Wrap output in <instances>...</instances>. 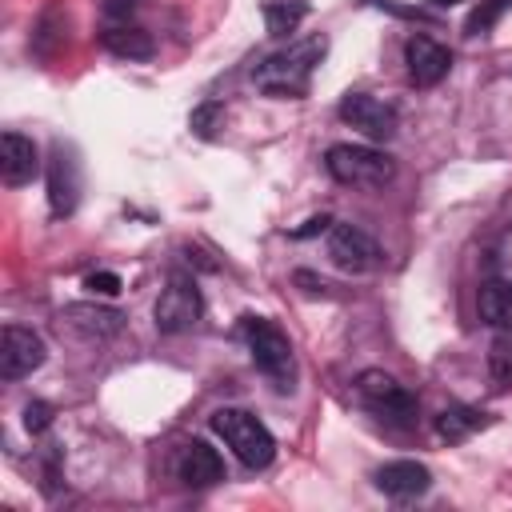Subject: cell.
<instances>
[{
	"mask_svg": "<svg viewBox=\"0 0 512 512\" xmlns=\"http://www.w3.org/2000/svg\"><path fill=\"white\" fill-rule=\"evenodd\" d=\"M328 56V36L316 32V36H304L272 56H264L256 68H252V84L268 96H280V100H300L308 96L312 88V72L320 68V60Z\"/></svg>",
	"mask_w": 512,
	"mask_h": 512,
	"instance_id": "1",
	"label": "cell"
},
{
	"mask_svg": "<svg viewBox=\"0 0 512 512\" xmlns=\"http://www.w3.org/2000/svg\"><path fill=\"white\" fill-rule=\"evenodd\" d=\"M240 336L252 352V364L272 380V388L292 392L296 388V352H292V340L284 336V328L272 324L268 316H244Z\"/></svg>",
	"mask_w": 512,
	"mask_h": 512,
	"instance_id": "2",
	"label": "cell"
},
{
	"mask_svg": "<svg viewBox=\"0 0 512 512\" xmlns=\"http://www.w3.org/2000/svg\"><path fill=\"white\" fill-rule=\"evenodd\" d=\"M212 432H216V436L232 448V456H236L244 468H252V472L268 468L272 456H276V436H272L268 424H264L260 416H252L248 408H216V412H212Z\"/></svg>",
	"mask_w": 512,
	"mask_h": 512,
	"instance_id": "3",
	"label": "cell"
},
{
	"mask_svg": "<svg viewBox=\"0 0 512 512\" xmlns=\"http://www.w3.org/2000/svg\"><path fill=\"white\" fill-rule=\"evenodd\" d=\"M324 168L344 188H384L396 176V164L368 144H332L324 152Z\"/></svg>",
	"mask_w": 512,
	"mask_h": 512,
	"instance_id": "4",
	"label": "cell"
},
{
	"mask_svg": "<svg viewBox=\"0 0 512 512\" xmlns=\"http://www.w3.org/2000/svg\"><path fill=\"white\" fill-rule=\"evenodd\" d=\"M356 396L368 412H376L388 424H412L416 420V396L396 376H388L380 368H364L356 376Z\"/></svg>",
	"mask_w": 512,
	"mask_h": 512,
	"instance_id": "5",
	"label": "cell"
},
{
	"mask_svg": "<svg viewBox=\"0 0 512 512\" xmlns=\"http://www.w3.org/2000/svg\"><path fill=\"white\" fill-rule=\"evenodd\" d=\"M152 316H156V332H164V336L192 332L204 316V296H200L196 280L192 276H168Z\"/></svg>",
	"mask_w": 512,
	"mask_h": 512,
	"instance_id": "6",
	"label": "cell"
},
{
	"mask_svg": "<svg viewBox=\"0 0 512 512\" xmlns=\"http://www.w3.org/2000/svg\"><path fill=\"white\" fill-rule=\"evenodd\" d=\"M340 120L348 124V128H356L360 136H368V140H392L396 136V128H400V116H396V108L388 104V100H380V96H368V92H348L344 100H340Z\"/></svg>",
	"mask_w": 512,
	"mask_h": 512,
	"instance_id": "7",
	"label": "cell"
},
{
	"mask_svg": "<svg viewBox=\"0 0 512 512\" xmlns=\"http://www.w3.org/2000/svg\"><path fill=\"white\" fill-rule=\"evenodd\" d=\"M120 328H124V316L108 304L76 300V304H64V312H60V332H68L72 340H84V344H104Z\"/></svg>",
	"mask_w": 512,
	"mask_h": 512,
	"instance_id": "8",
	"label": "cell"
},
{
	"mask_svg": "<svg viewBox=\"0 0 512 512\" xmlns=\"http://www.w3.org/2000/svg\"><path fill=\"white\" fill-rule=\"evenodd\" d=\"M328 256L344 272H376L384 264L380 244L368 232H360L356 224H332L328 228Z\"/></svg>",
	"mask_w": 512,
	"mask_h": 512,
	"instance_id": "9",
	"label": "cell"
},
{
	"mask_svg": "<svg viewBox=\"0 0 512 512\" xmlns=\"http://www.w3.org/2000/svg\"><path fill=\"white\" fill-rule=\"evenodd\" d=\"M44 356H48V348H44V336L40 332L20 328V324H8L0 332V376L8 384L32 376L44 364Z\"/></svg>",
	"mask_w": 512,
	"mask_h": 512,
	"instance_id": "10",
	"label": "cell"
},
{
	"mask_svg": "<svg viewBox=\"0 0 512 512\" xmlns=\"http://www.w3.org/2000/svg\"><path fill=\"white\" fill-rule=\"evenodd\" d=\"M48 204L52 216H72L80 204V156L72 144H56L52 148V164H48Z\"/></svg>",
	"mask_w": 512,
	"mask_h": 512,
	"instance_id": "11",
	"label": "cell"
},
{
	"mask_svg": "<svg viewBox=\"0 0 512 512\" xmlns=\"http://www.w3.org/2000/svg\"><path fill=\"white\" fill-rule=\"evenodd\" d=\"M404 64H408V76H412L416 88H432V84H440V80L448 76L452 56H448V48L436 44L432 36H412V40L404 44Z\"/></svg>",
	"mask_w": 512,
	"mask_h": 512,
	"instance_id": "12",
	"label": "cell"
},
{
	"mask_svg": "<svg viewBox=\"0 0 512 512\" xmlns=\"http://www.w3.org/2000/svg\"><path fill=\"white\" fill-rule=\"evenodd\" d=\"M376 488L392 500H416L432 488V472L420 464V460H388L376 468Z\"/></svg>",
	"mask_w": 512,
	"mask_h": 512,
	"instance_id": "13",
	"label": "cell"
},
{
	"mask_svg": "<svg viewBox=\"0 0 512 512\" xmlns=\"http://www.w3.org/2000/svg\"><path fill=\"white\" fill-rule=\"evenodd\" d=\"M176 476L188 488H208V484L224 480V460L208 440H188L176 456Z\"/></svg>",
	"mask_w": 512,
	"mask_h": 512,
	"instance_id": "14",
	"label": "cell"
},
{
	"mask_svg": "<svg viewBox=\"0 0 512 512\" xmlns=\"http://www.w3.org/2000/svg\"><path fill=\"white\" fill-rule=\"evenodd\" d=\"M36 172H40V152H36V144H32L28 136H20V132H4V140H0V180H4L8 188H20V184H28Z\"/></svg>",
	"mask_w": 512,
	"mask_h": 512,
	"instance_id": "15",
	"label": "cell"
},
{
	"mask_svg": "<svg viewBox=\"0 0 512 512\" xmlns=\"http://www.w3.org/2000/svg\"><path fill=\"white\" fill-rule=\"evenodd\" d=\"M100 44H104L112 56H120V60H148V56L156 52L152 36H148L144 28H136V24H128V20L108 24V28L100 32Z\"/></svg>",
	"mask_w": 512,
	"mask_h": 512,
	"instance_id": "16",
	"label": "cell"
},
{
	"mask_svg": "<svg viewBox=\"0 0 512 512\" xmlns=\"http://www.w3.org/2000/svg\"><path fill=\"white\" fill-rule=\"evenodd\" d=\"M476 308L488 328H512V280H484L476 292Z\"/></svg>",
	"mask_w": 512,
	"mask_h": 512,
	"instance_id": "17",
	"label": "cell"
},
{
	"mask_svg": "<svg viewBox=\"0 0 512 512\" xmlns=\"http://www.w3.org/2000/svg\"><path fill=\"white\" fill-rule=\"evenodd\" d=\"M484 424H488L484 412L456 404V408H444V412L436 416V436L448 440V444H464V440H468L476 428H484Z\"/></svg>",
	"mask_w": 512,
	"mask_h": 512,
	"instance_id": "18",
	"label": "cell"
},
{
	"mask_svg": "<svg viewBox=\"0 0 512 512\" xmlns=\"http://www.w3.org/2000/svg\"><path fill=\"white\" fill-rule=\"evenodd\" d=\"M308 16V0H264V24L272 36L296 32V24Z\"/></svg>",
	"mask_w": 512,
	"mask_h": 512,
	"instance_id": "19",
	"label": "cell"
},
{
	"mask_svg": "<svg viewBox=\"0 0 512 512\" xmlns=\"http://www.w3.org/2000/svg\"><path fill=\"white\" fill-rule=\"evenodd\" d=\"M508 4H512V0H480V8H472V16H468L464 32H468V36H484V32L500 20V12H504Z\"/></svg>",
	"mask_w": 512,
	"mask_h": 512,
	"instance_id": "20",
	"label": "cell"
},
{
	"mask_svg": "<svg viewBox=\"0 0 512 512\" xmlns=\"http://www.w3.org/2000/svg\"><path fill=\"white\" fill-rule=\"evenodd\" d=\"M220 120H224V104H200V108L192 112V120H188V124H192V132H196V136H204V140H208V136L216 132V124H220Z\"/></svg>",
	"mask_w": 512,
	"mask_h": 512,
	"instance_id": "21",
	"label": "cell"
},
{
	"mask_svg": "<svg viewBox=\"0 0 512 512\" xmlns=\"http://www.w3.org/2000/svg\"><path fill=\"white\" fill-rule=\"evenodd\" d=\"M488 368H492L496 380H508L512 376V336H496L492 356H488Z\"/></svg>",
	"mask_w": 512,
	"mask_h": 512,
	"instance_id": "22",
	"label": "cell"
},
{
	"mask_svg": "<svg viewBox=\"0 0 512 512\" xmlns=\"http://www.w3.org/2000/svg\"><path fill=\"white\" fill-rule=\"evenodd\" d=\"M48 424H52V404H44V400H28V404H24V428H28L32 436H40Z\"/></svg>",
	"mask_w": 512,
	"mask_h": 512,
	"instance_id": "23",
	"label": "cell"
},
{
	"mask_svg": "<svg viewBox=\"0 0 512 512\" xmlns=\"http://www.w3.org/2000/svg\"><path fill=\"white\" fill-rule=\"evenodd\" d=\"M84 288H92V292H100V296H116V292H120V276H116V272H88V276H84Z\"/></svg>",
	"mask_w": 512,
	"mask_h": 512,
	"instance_id": "24",
	"label": "cell"
},
{
	"mask_svg": "<svg viewBox=\"0 0 512 512\" xmlns=\"http://www.w3.org/2000/svg\"><path fill=\"white\" fill-rule=\"evenodd\" d=\"M132 8H136V0H100V12L112 20H128Z\"/></svg>",
	"mask_w": 512,
	"mask_h": 512,
	"instance_id": "25",
	"label": "cell"
},
{
	"mask_svg": "<svg viewBox=\"0 0 512 512\" xmlns=\"http://www.w3.org/2000/svg\"><path fill=\"white\" fill-rule=\"evenodd\" d=\"M428 4H440V8H448V4H456V0H428Z\"/></svg>",
	"mask_w": 512,
	"mask_h": 512,
	"instance_id": "26",
	"label": "cell"
}]
</instances>
